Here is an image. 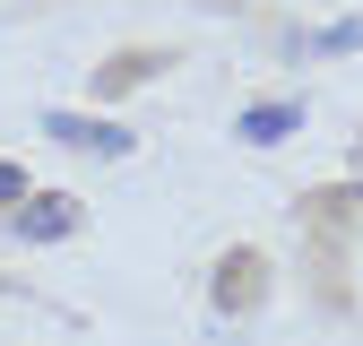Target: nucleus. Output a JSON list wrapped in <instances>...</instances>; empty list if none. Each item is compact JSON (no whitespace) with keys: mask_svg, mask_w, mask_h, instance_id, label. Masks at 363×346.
<instances>
[{"mask_svg":"<svg viewBox=\"0 0 363 346\" xmlns=\"http://www.w3.org/2000/svg\"><path fill=\"white\" fill-rule=\"evenodd\" d=\"M52 139H69L78 156H121L130 130H121V121H86V113H52Z\"/></svg>","mask_w":363,"mask_h":346,"instance_id":"obj_1","label":"nucleus"},{"mask_svg":"<svg viewBox=\"0 0 363 346\" xmlns=\"http://www.w3.org/2000/svg\"><path fill=\"white\" fill-rule=\"evenodd\" d=\"M69 225H78V208H69V199H18V216H9V234H18V242H61Z\"/></svg>","mask_w":363,"mask_h":346,"instance_id":"obj_2","label":"nucleus"},{"mask_svg":"<svg viewBox=\"0 0 363 346\" xmlns=\"http://www.w3.org/2000/svg\"><path fill=\"white\" fill-rule=\"evenodd\" d=\"M9 199H26V173H18V164H0V208H9Z\"/></svg>","mask_w":363,"mask_h":346,"instance_id":"obj_5","label":"nucleus"},{"mask_svg":"<svg viewBox=\"0 0 363 346\" xmlns=\"http://www.w3.org/2000/svg\"><path fill=\"white\" fill-rule=\"evenodd\" d=\"M354 43H363V18H346L329 35H294V52H354Z\"/></svg>","mask_w":363,"mask_h":346,"instance_id":"obj_4","label":"nucleus"},{"mask_svg":"<svg viewBox=\"0 0 363 346\" xmlns=\"http://www.w3.org/2000/svg\"><path fill=\"white\" fill-rule=\"evenodd\" d=\"M286 130H303V104H251V113L234 121V139H259V147H268V139H286Z\"/></svg>","mask_w":363,"mask_h":346,"instance_id":"obj_3","label":"nucleus"}]
</instances>
